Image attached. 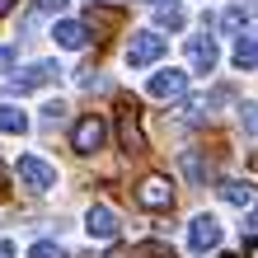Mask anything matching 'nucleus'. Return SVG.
<instances>
[{"label":"nucleus","instance_id":"8","mask_svg":"<svg viewBox=\"0 0 258 258\" xmlns=\"http://www.w3.org/2000/svg\"><path fill=\"white\" fill-rule=\"evenodd\" d=\"M56 75H61V66H56V61H33V66H24V71L10 80V94H28V89H42V85H52Z\"/></svg>","mask_w":258,"mask_h":258},{"label":"nucleus","instance_id":"23","mask_svg":"<svg viewBox=\"0 0 258 258\" xmlns=\"http://www.w3.org/2000/svg\"><path fill=\"white\" fill-rule=\"evenodd\" d=\"M244 258H258V239H249V244H244Z\"/></svg>","mask_w":258,"mask_h":258},{"label":"nucleus","instance_id":"25","mask_svg":"<svg viewBox=\"0 0 258 258\" xmlns=\"http://www.w3.org/2000/svg\"><path fill=\"white\" fill-rule=\"evenodd\" d=\"M249 225H253V230H258V207H253V211H249Z\"/></svg>","mask_w":258,"mask_h":258},{"label":"nucleus","instance_id":"11","mask_svg":"<svg viewBox=\"0 0 258 258\" xmlns=\"http://www.w3.org/2000/svg\"><path fill=\"white\" fill-rule=\"evenodd\" d=\"M52 38H56V47H66V52H80L85 42H89V28H85V24H75V19H56Z\"/></svg>","mask_w":258,"mask_h":258},{"label":"nucleus","instance_id":"19","mask_svg":"<svg viewBox=\"0 0 258 258\" xmlns=\"http://www.w3.org/2000/svg\"><path fill=\"white\" fill-rule=\"evenodd\" d=\"M239 117H244V132L258 136V103H244V108H239Z\"/></svg>","mask_w":258,"mask_h":258},{"label":"nucleus","instance_id":"2","mask_svg":"<svg viewBox=\"0 0 258 258\" xmlns=\"http://www.w3.org/2000/svg\"><path fill=\"white\" fill-rule=\"evenodd\" d=\"M103 141H108V122H103L99 113H85L80 122L71 127V150L75 155H99Z\"/></svg>","mask_w":258,"mask_h":258},{"label":"nucleus","instance_id":"18","mask_svg":"<svg viewBox=\"0 0 258 258\" xmlns=\"http://www.w3.org/2000/svg\"><path fill=\"white\" fill-rule=\"evenodd\" d=\"M28 258H71L61 244H52V239H38L33 249H28Z\"/></svg>","mask_w":258,"mask_h":258},{"label":"nucleus","instance_id":"20","mask_svg":"<svg viewBox=\"0 0 258 258\" xmlns=\"http://www.w3.org/2000/svg\"><path fill=\"white\" fill-rule=\"evenodd\" d=\"M33 10H42V14H61L66 0H33Z\"/></svg>","mask_w":258,"mask_h":258},{"label":"nucleus","instance_id":"9","mask_svg":"<svg viewBox=\"0 0 258 258\" xmlns=\"http://www.w3.org/2000/svg\"><path fill=\"white\" fill-rule=\"evenodd\" d=\"M85 230H89V239H99V244H108V239H117V211L113 207H103V202H94L85 211Z\"/></svg>","mask_w":258,"mask_h":258},{"label":"nucleus","instance_id":"22","mask_svg":"<svg viewBox=\"0 0 258 258\" xmlns=\"http://www.w3.org/2000/svg\"><path fill=\"white\" fill-rule=\"evenodd\" d=\"M0 258H14V244H10V239H0Z\"/></svg>","mask_w":258,"mask_h":258},{"label":"nucleus","instance_id":"21","mask_svg":"<svg viewBox=\"0 0 258 258\" xmlns=\"http://www.w3.org/2000/svg\"><path fill=\"white\" fill-rule=\"evenodd\" d=\"M14 71V47H0V75Z\"/></svg>","mask_w":258,"mask_h":258},{"label":"nucleus","instance_id":"6","mask_svg":"<svg viewBox=\"0 0 258 258\" xmlns=\"http://www.w3.org/2000/svg\"><path fill=\"white\" fill-rule=\"evenodd\" d=\"M146 94H150V99H164V103H169V99H183V94H188V71H174V66L155 71V75L146 80Z\"/></svg>","mask_w":258,"mask_h":258},{"label":"nucleus","instance_id":"17","mask_svg":"<svg viewBox=\"0 0 258 258\" xmlns=\"http://www.w3.org/2000/svg\"><path fill=\"white\" fill-rule=\"evenodd\" d=\"M244 24H249V14L239 10V5H230V10L221 14V33H239V28H244Z\"/></svg>","mask_w":258,"mask_h":258},{"label":"nucleus","instance_id":"13","mask_svg":"<svg viewBox=\"0 0 258 258\" xmlns=\"http://www.w3.org/2000/svg\"><path fill=\"white\" fill-rule=\"evenodd\" d=\"M0 132L24 136V132H28V113H24V108H14V103H0Z\"/></svg>","mask_w":258,"mask_h":258},{"label":"nucleus","instance_id":"5","mask_svg":"<svg viewBox=\"0 0 258 258\" xmlns=\"http://www.w3.org/2000/svg\"><path fill=\"white\" fill-rule=\"evenodd\" d=\"M136 202L146 211H169L174 207V183L164 174H146L141 183H136Z\"/></svg>","mask_w":258,"mask_h":258},{"label":"nucleus","instance_id":"14","mask_svg":"<svg viewBox=\"0 0 258 258\" xmlns=\"http://www.w3.org/2000/svg\"><path fill=\"white\" fill-rule=\"evenodd\" d=\"M155 24L169 28V33H178V28L188 24V14H183V5H174V0H169V5H155Z\"/></svg>","mask_w":258,"mask_h":258},{"label":"nucleus","instance_id":"10","mask_svg":"<svg viewBox=\"0 0 258 258\" xmlns=\"http://www.w3.org/2000/svg\"><path fill=\"white\" fill-rule=\"evenodd\" d=\"M188 61H192V71L197 75H211L216 71V61H221V52H216V38H188Z\"/></svg>","mask_w":258,"mask_h":258},{"label":"nucleus","instance_id":"16","mask_svg":"<svg viewBox=\"0 0 258 258\" xmlns=\"http://www.w3.org/2000/svg\"><path fill=\"white\" fill-rule=\"evenodd\" d=\"M183 174L192 178V183H202V188H207V178H211V164H202V155L183 150Z\"/></svg>","mask_w":258,"mask_h":258},{"label":"nucleus","instance_id":"27","mask_svg":"<svg viewBox=\"0 0 258 258\" xmlns=\"http://www.w3.org/2000/svg\"><path fill=\"white\" fill-rule=\"evenodd\" d=\"M216 258H235V253H216Z\"/></svg>","mask_w":258,"mask_h":258},{"label":"nucleus","instance_id":"28","mask_svg":"<svg viewBox=\"0 0 258 258\" xmlns=\"http://www.w3.org/2000/svg\"><path fill=\"white\" fill-rule=\"evenodd\" d=\"M253 164H258V160H253Z\"/></svg>","mask_w":258,"mask_h":258},{"label":"nucleus","instance_id":"26","mask_svg":"<svg viewBox=\"0 0 258 258\" xmlns=\"http://www.w3.org/2000/svg\"><path fill=\"white\" fill-rule=\"evenodd\" d=\"M89 5H122V0H89Z\"/></svg>","mask_w":258,"mask_h":258},{"label":"nucleus","instance_id":"1","mask_svg":"<svg viewBox=\"0 0 258 258\" xmlns=\"http://www.w3.org/2000/svg\"><path fill=\"white\" fill-rule=\"evenodd\" d=\"M117 146L127 155H146V132H141V103L117 99Z\"/></svg>","mask_w":258,"mask_h":258},{"label":"nucleus","instance_id":"12","mask_svg":"<svg viewBox=\"0 0 258 258\" xmlns=\"http://www.w3.org/2000/svg\"><path fill=\"white\" fill-rule=\"evenodd\" d=\"M221 197H225L230 207H258V202H253V188L244 183V178H225V183H221Z\"/></svg>","mask_w":258,"mask_h":258},{"label":"nucleus","instance_id":"4","mask_svg":"<svg viewBox=\"0 0 258 258\" xmlns=\"http://www.w3.org/2000/svg\"><path fill=\"white\" fill-rule=\"evenodd\" d=\"M164 52H169V42H164L155 28H146V33H132V42H127V66H136V71H141V66H155Z\"/></svg>","mask_w":258,"mask_h":258},{"label":"nucleus","instance_id":"24","mask_svg":"<svg viewBox=\"0 0 258 258\" xmlns=\"http://www.w3.org/2000/svg\"><path fill=\"white\" fill-rule=\"evenodd\" d=\"M14 10V0H0V19H5V14Z\"/></svg>","mask_w":258,"mask_h":258},{"label":"nucleus","instance_id":"3","mask_svg":"<svg viewBox=\"0 0 258 258\" xmlns=\"http://www.w3.org/2000/svg\"><path fill=\"white\" fill-rule=\"evenodd\" d=\"M14 174H19V183L28 192H52L56 188V169L47 160H38V155H19L14 160Z\"/></svg>","mask_w":258,"mask_h":258},{"label":"nucleus","instance_id":"15","mask_svg":"<svg viewBox=\"0 0 258 258\" xmlns=\"http://www.w3.org/2000/svg\"><path fill=\"white\" fill-rule=\"evenodd\" d=\"M230 61H235L239 71H253V66H258V38H239V42H235V56H230Z\"/></svg>","mask_w":258,"mask_h":258},{"label":"nucleus","instance_id":"7","mask_svg":"<svg viewBox=\"0 0 258 258\" xmlns=\"http://www.w3.org/2000/svg\"><path fill=\"white\" fill-rule=\"evenodd\" d=\"M216 244H221V221L207 216V211H202V216H192L188 221V249L192 253H211Z\"/></svg>","mask_w":258,"mask_h":258}]
</instances>
